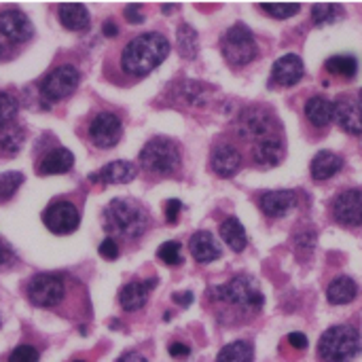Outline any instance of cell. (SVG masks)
<instances>
[{
    "label": "cell",
    "mask_w": 362,
    "mask_h": 362,
    "mask_svg": "<svg viewBox=\"0 0 362 362\" xmlns=\"http://www.w3.org/2000/svg\"><path fill=\"white\" fill-rule=\"evenodd\" d=\"M170 53V42L165 36L157 32H146L136 38H132L123 53H121V66L132 76H146L153 72Z\"/></svg>",
    "instance_id": "obj_1"
},
{
    "label": "cell",
    "mask_w": 362,
    "mask_h": 362,
    "mask_svg": "<svg viewBox=\"0 0 362 362\" xmlns=\"http://www.w3.org/2000/svg\"><path fill=\"white\" fill-rule=\"evenodd\" d=\"M210 297L214 301L229 303V305L238 308L240 312H248V314H257L265 305V297L259 288V282L246 274H240L233 280H229L227 284L212 288Z\"/></svg>",
    "instance_id": "obj_2"
},
{
    "label": "cell",
    "mask_w": 362,
    "mask_h": 362,
    "mask_svg": "<svg viewBox=\"0 0 362 362\" xmlns=\"http://www.w3.org/2000/svg\"><path fill=\"white\" fill-rule=\"evenodd\" d=\"M146 214L144 210L129 202V199H112L104 210V227L110 233H117L121 238L136 240L146 231Z\"/></svg>",
    "instance_id": "obj_3"
},
{
    "label": "cell",
    "mask_w": 362,
    "mask_h": 362,
    "mask_svg": "<svg viewBox=\"0 0 362 362\" xmlns=\"http://www.w3.org/2000/svg\"><path fill=\"white\" fill-rule=\"evenodd\" d=\"M361 350V333L350 325L327 329L318 341V356L325 362H352Z\"/></svg>",
    "instance_id": "obj_4"
},
{
    "label": "cell",
    "mask_w": 362,
    "mask_h": 362,
    "mask_svg": "<svg viewBox=\"0 0 362 362\" xmlns=\"http://www.w3.org/2000/svg\"><path fill=\"white\" fill-rule=\"evenodd\" d=\"M221 49L231 66H246L259 57V45L255 40V34L244 23H235L223 34Z\"/></svg>",
    "instance_id": "obj_5"
},
{
    "label": "cell",
    "mask_w": 362,
    "mask_h": 362,
    "mask_svg": "<svg viewBox=\"0 0 362 362\" xmlns=\"http://www.w3.org/2000/svg\"><path fill=\"white\" fill-rule=\"evenodd\" d=\"M140 165L153 174H172L180 168V148L168 138H153L140 151Z\"/></svg>",
    "instance_id": "obj_6"
},
{
    "label": "cell",
    "mask_w": 362,
    "mask_h": 362,
    "mask_svg": "<svg viewBox=\"0 0 362 362\" xmlns=\"http://www.w3.org/2000/svg\"><path fill=\"white\" fill-rule=\"evenodd\" d=\"M78 81H81V74L74 66L70 64H64V66H57L53 68L40 83V93L49 100V102H57V100H64L68 95L74 93V89L78 87Z\"/></svg>",
    "instance_id": "obj_7"
},
{
    "label": "cell",
    "mask_w": 362,
    "mask_h": 362,
    "mask_svg": "<svg viewBox=\"0 0 362 362\" xmlns=\"http://www.w3.org/2000/svg\"><path fill=\"white\" fill-rule=\"evenodd\" d=\"M64 280L53 274H36L28 282V299L36 308H55L64 299Z\"/></svg>",
    "instance_id": "obj_8"
},
{
    "label": "cell",
    "mask_w": 362,
    "mask_h": 362,
    "mask_svg": "<svg viewBox=\"0 0 362 362\" xmlns=\"http://www.w3.org/2000/svg\"><path fill=\"white\" fill-rule=\"evenodd\" d=\"M42 223H45V227L51 233H55V235H68V233H72V231L78 229L81 214H78V210H76V206L72 202L59 199V202H53L42 212Z\"/></svg>",
    "instance_id": "obj_9"
},
{
    "label": "cell",
    "mask_w": 362,
    "mask_h": 362,
    "mask_svg": "<svg viewBox=\"0 0 362 362\" xmlns=\"http://www.w3.org/2000/svg\"><path fill=\"white\" fill-rule=\"evenodd\" d=\"M121 134H123V125L115 112L104 110L95 115L93 121L89 123V140L98 148H112L115 144H119Z\"/></svg>",
    "instance_id": "obj_10"
},
{
    "label": "cell",
    "mask_w": 362,
    "mask_h": 362,
    "mask_svg": "<svg viewBox=\"0 0 362 362\" xmlns=\"http://www.w3.org/2000/svg\"><path fill=\"white\" fill-rule=\"evenodd\" d=\"M238 129L244 138L259 142L267 136L276 134V119L263 108H248L238 121Z\"/></svg>",
    "instance_id": "obj_11"
},
{
    "label": "cell",
    "mask_w": 362,
    "mask_h": 362,
    "mask_svg": "<svg viewBox=\"0 0 362 362\" xmlns=\"http://www.w3.org/2000/svg\"><path fill=\"white\" fill-rule=\"evenodd\" d=\"M333 216L344 227H362V191L348 189L333 202Z\"/></svg>",
    "instance_id": "obj_12"
},
{
    "label": "cell",
    "mask_w": 362,
    "mask_h": 362,
    "mask_svg": "<svg viewBox=\"0 0 362 362\" xmlns=\"http://www.w3.org/2000/svg\"><path fill=\"white\" fill-rule=\"evenodd\" d=\"M0 34L11 45H19L34 36V25L19 8H4L0 13Z\"/></svg>",
    "instance_id": "obj_13"
},
{
    "label": "cell",
    "mask_w": 362,
    "mask_h": 362,
    "mask_svg": "<svg viewBox=\"0 0 362 362\" xmlns=\"http://www.w3.org/2000/svg\"><path fill=\"white\" fill-rule=\"evenodd\" d=\"M303 72H305V68H303L301 57L295 55V53H286V55H282L274 64V68H272V83L282 85V87H293V85H297L303 78Z\"/></svg>",
    "instance_id": "obj_14"
},
{
    "label": "cell",
    "mask_w": 362,
    "mask_h": 362,
    "mask_svg": "<svg viewBox=\"0 0 362 362\" xmlns=\"http://www.w3.org/2000/svg\"><path fill=\"white\" fill-rule=\"evenodd\" d=\"M240 165H242V155L233 144L221 142V144L214 146V151H212V170L221 178L235 176L240 172Z\"/></svg>",
    "instance_id": "obj_15"
},
{
    "label": "cell",
    "mask_w": 362,
    "mask_h": 362,
    "mask_svg": "<svg viewBox=\"0 0 362 362\" xmlns=\"http://www.w3.org/2000/svg\"><path fill=\"white\" fill-rule=\"evenodd\" d=\"M335 121L337 125L352 136H362V104L350 98L335 102Z\"/></svg>",
    "instance_id": "obj_16"
},
{
    "label": "cell",
    "mask_w": 362,
    "mask_h": 362,
    "mask_svg": "<svg viewBox=\"0 0 362 362\" xmlns=\"http://www.w3.org/2000/svg\"><path fill=\"white\" fill-rule=\"evenodd\" d=\"M282 157H284V140L280 134L267 136V138L255 142V146H252V159L261 168L278 165L282 161Z\"/></svg>",
    "instance_id": "obj_17"
},
{
    "label": "cell",
    "mask_w": 362,
    "mask_h": 362,
    "mask_svg": "<svg viewBox=\"0 0 362 362\" xmlns=\"http://www.w3.org/2000/svg\"><path fill=\"white\" fill-rule=\"evenodd\" d=\"M138 170L134 163L129 161H110L106 163L102 170L93 172L89 176L91 182H100V185H125V182H132L136 178Z\"/></svg>",
    "instance_id": "obj_18"
},
{
    "label": "cell",
    "mask_w": 362,
    "mask_h": 362,
    "mask_svg": "<svg viewBox=\"0 0 362 362\" xmlns=\"http://www.w3.org/2000/svg\"><path fill=\"white\" fill-rule=\"evenodd\" d=\"M157 286V280H144V282H129L119 291V303L125 312H136L146 305L148 293Z\"/></svg>",
    "instance_id": "obj_19"
},
{
    "label": "cell",
    "mask_w": 362,
    "mask_h": 362,
    "mask_svg": "<svg viewBox=\"0 0 362 362\" xmlns=\"http://www.w3.org/2000/svg\"><path fill=\"white\" fill-rule=\"evenodd\" d=\"M259 206L267 216L280 218V216H286L297 206V193L295 191H269L261 195Z\"/></svg>",
    "instance_id": "obj_20"
},
{
    "label": "cell",
    "mask_w": 362,
    "mask_h": 362,
    "mask_svg": "<svg viewBox=\"0 0 362 362\" xmlns=\"http://www.w3.org/2000/svg\"><path fill=\"white\" fill-rule=\"evenodd\" d=\"M189 250L197 263H212L221 257V246L210 231L193 233V238L189 240Z\"/></svg>",
    "instance_id": "obj_21"
},
{
    "label": "cell",
    "mask_w": 362,
    "mask_h": 362,
    "mask_svg": "<svg viewBox=\"0 0 362 362\" xmlns=\"http://www.w3.org/2000/svg\"><path fill=\"white\" fill-rule=\"evenodd\" d=\"M344 168V159L341 155L333 153V151H320L314 159H312V165H310V172H312V178L322 182V180H329L333 178L335 174H339Z\"/></svg>",
    "instance_id": "obj_22"
},
{
    "label": "cell",
    "mask_w": 362,
    "mask_h": 362,
    "mask_svg": "<svg viewBox=\"0 0 362 362\" xmlns=\"http://www.w3.org/2000/svg\"><path fill=\"white\" fill-rule=\"evenodd\" d=\"M57 17H59L62 25H64L66 30H72V32H83V30H87L89 23H91L87 6H85V4H78V2L59 4Z\"/></svg>",
    "instance_id": "obj_23"
},
{
    "label": "cell",
    "mask_w": 362,
    "mask_h": 362,
    "mask_svg": "<svg viewBox=\"0 0 362 362\" xmlns=\"http://www.w3.org/2000/svg\"><path fill=\"white\" fill-rule=\"evenodd\" d=\"M305 117L314 127H327L335 119V104L325 95H314L305 102Z\"/></svg>",
    "instance_id": "obj_24"
},
{
    "label": "cell",
    "mask_w": 362,
    "mask_h": 362,
    "mask_svg": "<svg viewBox=\"0 0 362 362\" xmlns=\"http://www.w3.org/2000/svg\"><path fill=\"white\" fill-rule=\"evenodd\" d=\"M74 165V155L68 148H53L49 151L42 161L38 163V174L51 176V174H66Z\"/></svg>",
    "instance_id": "obj_25"
},
{
    "label": "cell",
    "mask_w": 362,
    "mask_h": 362,
    "mask_svg": "<svg viewBox=\"0 0 362 362\" xmlns=\"http://www.w3.org/2000/svg\"><path fill=\"white\" fill-rule=\"evenodd\" d=\"M358 295V284L348 278V276H339L335 278L329 288H327V299L329 303L333 305H346V303H352Z\"/></svg>",
    "instance_id": "obj_26"
},
{
    "label": "cell",
    "mask_w": 362,
    "mask_h": 362,
    "mask_svg": "<svg viewBox=\"0 0 362 362\" xmlns=\"http://www.w3.org/2000/svg\"><path fill=\"white\" fill-rule=\"evenodd\" d=\"M221 238L223 242L233 250V252H242L246 246H248V235H246V229L244 225L235 218V216H229L221 223Z\"/></svg>",
    "instance_id": "obj_27"
},
{
    "label": "cell",
    "mask_w": 362,
    "mask_h": 362,
    "mask_svg": "<svg viewBox=\"0 0 362 362\" xmlns=\"http://www.w3.org/2000/svg\"><path fill=\"white\" fill-rule=\"evenodd\" d=\"M255 361V350L252 344L248 341H231L218 352L216 362H252Z\"/></svg>",
    "instance_id": "obj_28"
},
{
    "label": "cell",
    "mask_w": 362,
    "mask_h": 362,
    "mask_svg": "<svg viewBox=\"0 0 362 362\" xmlns=\"http://www.w3.org/2000/svg\"><path fill=\"white\" fill-rule=\"evenodd\" d=\"M325 68L341 78H354L358 72V59L354 55H333L327 59Z\"/></svg>",
    "instance_id": "obj_29"
},
{
    "label": "cell",
    "mask_w": 362,
    "mask_h": 362,
    "mask_svg": "<svg viewBox=\"0 0 362 362\" xmlns=\"http://www.w3.org/2000/svg\"><path fill=\"white\" fill-rule=\"evenodd\" d=\"M21 146H23V129L15 125L0 127V153L13 157L15 153L21 151Z\"/></svg>",
    "instance_id": "obj_30"
},
{
    "label": "cell",
    "mask_w": 362,
    "mask_h": 362,
    "mask_svg": "<svg viewBox=\"0 0 362 362\" xmlns=\"http://www.w3.org/2000/svg\"><path fill=\"white\" fill-rule=\"evenodd\" d=\"M178 51L185 59H193L199 51V40H197V32L189 25L182 23L178 28Z\"/></svg>",
    "instance_id": "obj_31"
},
{
    "label": "cell",
    "mask_w": 362,
    "mask_h": 362,
    "mask_svg": "<svg viewBox=\"0 0 362 362\" xmlns=\"http://www.w3.org/2000/svg\"><path fill=\"white\" fill-rule=\"evenodd\" d=\"M344 15V6L341 4H331V2H320L312 6V19L316 25H327V23H335L337 19H341Z\"/></svg>",
    "instance_id": "obj_32"
},
{
    "label": "cell",
    "mask_w": 362,
    "mask_h": 362,
    "mask_svg": "<svg viewBox=\"0 0 362 362\" xmlns=\"http://www.w3.org/2000/svg\"><path fill=\"white\" fill-rule=\"evenodd\" d=\"M23 180H25V176L21 172L0 174V202H8L17 193V189L23 185Z\"/></svg>",
    "instance_id": "obj_33"
},
{
    "label": "cell",
    "mask_w": 362,
    "mask_h": 362,
    "mask_svg": "<svg viewBox=\"0 0 362 362\" xmlns=\"http://www.w3.org/2000/svg\"><path fill=\"white\" fill-rule=\"evenodd\" d=\"M17 110H19L17 100L11 93L0 91V127L13 125V119L17 117Z\"/></svg>",
    "instance_id": "obj_34"
},
{
    "label": "cell",
    "mask_w": 362,
    "mask_h": 362,
    "mask_svg": "<svg viewBox=\"0 0 362 362\" xmlns=\"http://www.w3.org/2000/svg\"><path fill=\"white\" fill-rule=\"evenodd\" d=\"M159 261H163L170 267H176L182 263V252H180V242H165L157 250Z\"/></svg>",
    "instance_id": "obj_35"
},
{
    "label": "cell",
    "mask_w": 362,
    "mask_h": 362,
    "mask_svg": "<svg viewBox=\"0 0 362 362\" xmlns=\"http://www.w3.org/2000/svg\"><path fill=\"white\" fill-rule=\"evenodd\" d=\"M261 11H265L274 19H288L301 11V4H297V2H293V4H280V2L278 4H261Z\"/></svg>",
    "instance_id": "obj_36"
},
{
    "label": "cell",
    "mask_w": 362,
    "mask_h": 362,
    "mask_svg": "<svg viewBox=\"0 0 362 362\" xmlns=\"http://www.w3.org/2000/svg\"><path fill=\"white\" fill-rule=\"evenodd\" d=\"M38 350L32 346H19L11 352L8 362H38Z\"/></svg>",
    "instance_id": "obj_37"
},
{
    "label": "cell",
    "mask_w": 362,
    "mask_h": 362,
    "mask_svg": "<svg viewBox=\"0 0 362 362\" xmlns=\"http://www.w3.org/2000/svg\"><path fill=\"white\" fill-rule=\"evenodd\" d=\"M98 252H100V257H104L106 261H115V259L119 257V244H117L112 238H106V240L100 244Z\"/></svg>",
    "instance_id": "obj_38"
},
{
    "label": "cell",
    "mask_w": 362,
    "mask_h": 362,
    "mask_svg": "<svg viewBox=\"0 0 362 362\" xmlns=\"http://www.w3.org/2000/svg\"><path fill=\"white\" fill-rule=\"evenodd\" d=\"M180 210H182V202L180 199H168L165 202V221L174 225L178 221Z\"/></svg>",
    "instance_id": "obj_39"
},
{
    "label": "cell",
    "mask_w": 362,
    "mask_h": 362,
    "mask_svg": "<svg viewBox=\"0 0 362 362\" xmlns=\"http://www.w3.org/2000/svg\"><path fill=\"white\" fill-rule=\"evenodd\" d=\"M13 263H15V252H13V248H11L4 240H0V269L11 267Z\"/></svg>",
    "instance_id": "obj_40"
},
{
    "label": "cell",
    "mask_w": 362,
    "mask_h": 362,
    "mask_svg": "<svg viewBox=\"0 0 362 362\" xmlns=\"http://www.w3.org/2000/svg\"><path fill=\"white\" fill-rule=\"evenodd\" d=\"M125 19L129 23H142L144 21V13H142V6L140 4H127L125 11H123Z\"/></svg>",
    "instance_id": "obj_41"
},
{
    "label": "cell",
    "mask_w": 362,
    "mask_h": 362,
    "mask_svg": "<svg viewBox=\"0 0 362 362\" xmlns=\"http://www.w3.org/2000/svg\"><path fill=\"white\" fill-rule=\"evenodd\" d=\"M168 352H170L172 358H185V356L191 354V348L185 346V344H180V341H174V344L168 346Z\"/></svg>",
    "instance_id": "obj_42"
},
{
    "label": "cell",
    "mask_w": 362,
    "mask_h": 362,
    "mask_svg": "<svg viewBox=\"0 0 362 362\" xmlns=\"http://www.w3.org/2000/svg\"><path fill=\"white\" fill-rule=\"evenodd\" d=\"M286 341L295 348V350H305L308 348V337L303 333H291L286 337Z\"/></svg>",
    "instance_id": "obj_43"
},
{
    "label": "cell",
    "mask_w": 362,
    "mask_h": 362,
    "mask_svg": "<svg viewBox=\"0 0 362 362\" xmlns=\"http://www.w3.org/2000/svg\"><path fill=\"white\" fill-rule=\"evenodd\" d=\"M172 301L174 303H178V305H182V308H187V305H191L193 303V293H176L174 297H172Z\"/></svg>",
    "instance_id": "obj_44"
},
{
    "label": "cell",
    "mask_w": 362,
    "mask_h": 362,
    "mask_svg": "<svg viewBox=\"0 0 362 362\" xmlns=\"http://www.w3.org/2000/svg\"><path fill=\"white\" fill-rule=\"evenodd\" d=\"M102 32H104V36H108V38H115V36L119 34V28H117V23H115L112 19H108V21H104V25H102Z\"/></svg>",
    "instance_id": "obj_45"
},
{
    "label": "cell",
    "mask_w": 362,
    "mask_h": 362,
    "mask_svg": "<svg viewBox=\"0 0 362 362\" xmlns=\"http://www.w3.org/2000/svg\"><path fill=\"white\" fill-rule=\"evenodd\" d=\"M117 362H146V358L144 356H140L138 352H125L121 358Z\"/></svg>",
    "instance_id": "obj_46"
},
{
    "label": "cell",
    "mask_w": 362,
    "mask_h": 362,
    "mask_svg": "<svg viewBox=\"0 0 362 362\" xmlns=\"http://www.w3.org/2000/svg\"><path fill=\"white\" fill-rule=\"evenodd\" d=\"M8 53H11V42L0 34V59L8 57Z\"/></svg>",
    "instance_id": "obj_47"
},
{
    "label": "cell",
    "mask_w": 362,
    "mask_h": 362,
    "mask_svg": "<svg viewBox=\"0 0 362 362\" xmlns=\"http://www.w3.org/2000/svg\"><path fill=\"white\" fill-rule=\"evenodd\" d=\"M174 8H176V6H163V13H172Z\"/></svg>",
    "instance_id": "obj_48"
},
{
    "label": "cell",
    "mask_w": 362,
    "mask_h": 362,
    "mask_svg": "<svg viewBox=\"0 0 362 362\" xmlns=\"http://www.w3.org/2000/svg\"><path fill=\"white\" fill-rule=\"evenodd\" d=\"M361 102H362V89H361Z\"/></svg>",
    "instance_id": "obj_49"
},
{
    "label": "cell",
    "mask_w": 362,
    "mask_h": 362,
    "mask_svg": "<svg viewBox=\"0 0 362 362\" xmlns=\"http://www.w3.org/2000/svg\"><path fill=\"white\" fill-rule=\"evenodd\" d=\"M74 362H83V361H74Z\"/></svg>",
    "instance_id": "obj_50"
}]
</instances>
